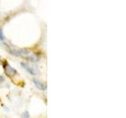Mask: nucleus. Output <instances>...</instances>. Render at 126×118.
<instances>
[{
	"instance_id": "obj_6",
	"label": "nucleus",
	"mask_w": 126,
	"mask_h": 118,
	"mask_svg": "<svg viewBox=\"0 0 126 118\" xmlns=\"http://www.w3.org/2000/svg\"><path fill=\"white\" fill-rule=\"evenodd\" d=\"M4 80H5V79H4V77H3V76H0V83L3 82Z\"/></svg>"
},
{
	"instance_id": "obj_3",
	"label": "nucleus",
	"mask_w": 126,
	"mask_h": 118,
	"mask_svg": "<svg viewBox=\"0 0 126 118\" xmlns=\"http://www.w3.org/2000/svg\"><path fill=\"white\" fill-rule=\"evenodd\" d=\"M33 83H34V84L35 85V87L39 89V90H46V86L43 84L42 82H40L39 80H36V79H34L33 80Z\"/></svg>"
},
{
	"instance_id": "obj_4",
	"label": "nucleus",
	"mask_w": 126,
	"mask_h": 118,
	"mask_svg": "<svg viewBox=\"0 0 126 118\" xmlns=\"http://www.w3.org/2000/svg\"><path fill=\"white\" fill-rule=\"evenodd\" d=\"M29 112H27V111H25V112H24L23 113H22V115H21V118H29Z\"/></svg>"
},
{
	"instance_id": "obj_1",
	"label": "nucleus",
	"mask_w": 126,
	"mask_h": 118,
	"mask_svg": "<svg viewBox=\"0 0 126 118\" xmlns=\"http://www.w3.org/2000/svg\"><path fill=\"white\" fill-rule=\"evenodd\" d=\"M21 65L28 73H29L31 75H37L39 70L36 66H35L29 63H21Z\"/></svg>"
},
{
	"instance_id": "obj_5",
	"label": "nucleus",
	"mask_w": 126,
	"mask_h": 118,
	"mask_svg": "<svg viewBox=\"0 0 126 118\" xmlns=\"http://www.w3.org/2000/svg\"><path fill=\"white\" fill-rule=\"evenodd\" d=\"M3 39H4V35L2 33V29H0V41L3 40Z\"/></svg>"
},
{
	"instance_id": "obj_2",
	"label": "nucleus",
	"mask_w": 126,
	"mask_h": 118,
	"mask_svg": "<svg viewBox=\"0 0 126 118\" xmlns=\"http://www.w3.org/2000/svg\"><path fill=\"white\" fill-rule=\"evenodd\" d=\"M4 70H5L6 74L10 77L14 76L17 74V71H16L14 68H12L8 63H5V64H4Z\"/></svg>"
}]
</instances>
